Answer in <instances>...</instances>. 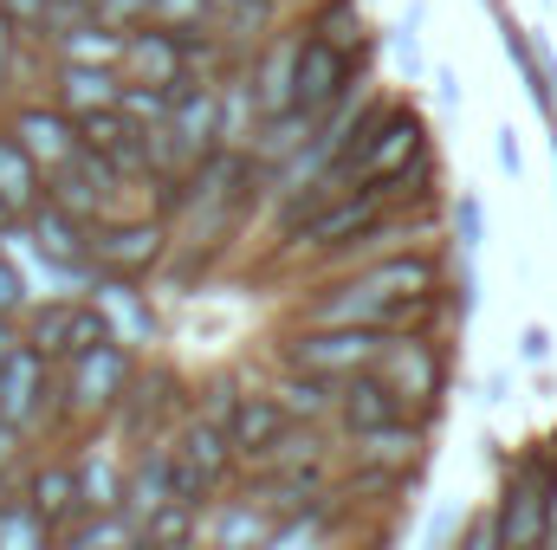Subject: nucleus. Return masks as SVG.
Returning <instances> with one entry per match:
<instances>
[{"label": "nucleus", "instance_id": "9", "mask_svg": "<svg viewBox=\"0 0 557 550\" xmlns=\"http://www.w3.org/2000/svg\"><path fill=\"white\" fill-rule=\"evenodd\" d=\"M52 396H59V370L39 357V350H13L7 357V370H0V421L13 427V434H26V440H39V427H46V414H52Z\"/></svg>", "mask_w": 557, "mask_h": 550}, {"label": "nucleus", "instance_id": "5", "mask_svg": "<svg viewBox=\"0 0 557 550\" xmlns=\"http://www.w3.org/2000/svg\"><path fill=\"white\" fill-rule=\"evenodd\" d=\"M13 324H20V343L39 350L52 370L72 363V357H85V350H98V343H117L111 337V317L85 291H33V304Z\"/></svg>", "mask_w": 557, "mask_h": 550}, {"label": "nucleus", "instance_id": "30", "mask_svg": "<svg viewBox=\"0 0 557 550\" xmlns=\"http://www.w3.org/2000/svg\"><path fill=\"white\" fill-rule=\"evenodd\" d=\"M421 26H428V7L409 0V7H403V20H396V33H389V52H396V65H403V78H409V85L428 72V59H421Z\"/></svg>", "mask_w": 557, "mask_h": 550}, {"label": "nucleus", "instance_id": "15", "mask_svg": "<svg viewBox=\"0 0 557 550\" xmlns=\"http://www.w3.org/2000/svg\"><path fill=\"white\" fill-rule=\"evenodd\" d=\"M85 298L111 317V337L117 343H131L137 357H149L156 343H162V311L149 304V291H143L137 278H111V273H98L91 285H85Z\"/></svg>", "mask_w": 557, "mask_h": 550}, {"label": "nucleus", "instance_id": "25", "mask_svg": "<svg viewBox=\"0 0 557 550\" xmlns=\"http://www.w3.org/2000/svg\"><path fill=\"white\" fill-rule=\"evenodd\" d=\"M124 39H131V33H111V26H98V20L85 13V20H72V26L46 33V52H52L59 65H111V72H117Z\"/></svg>", "mask_w": 557, "mask_h": 550}, {"label": "nucleus", "instance_id": "8", "mask_svg": "<svg viewBox=\"0 0 557 550\" xmlns=\"http://www.w3.org/2000/svg\"><path fill=\"white\" fill-rule=\"evenodd\" d=\"M20 505L59 538L72 518H85V499H78V473H72V453L65 447H33L26 473H20Z\"/></svg>", "mask_w": 557, "mask_h": 550}, {"label": "nucleus", "instance_id": "35", "mask_svg": "<svg viewBox=\"0 0 557 550\" xmlns=\"http://www.w3.org/2000/svg\"><path fill=\"white\" fill-rule=\"evenodd\" d=\"M33 304V278H26V266L0 247V317H20Z\"/></svg>", "mask_w": 557, "mask_h": 550}, {"label": "nucleus", "instance_id": "34", "mask_svg": "<svg viewBox=\"0 0 557 550\" xmlns=\"http://www.w3.org/2000/svg\"><path fill=\"white\" fill-rule=\"evenodd\" d=\"M85 13H91L98 26H111V33H137V26H149V0H85Z\"/></svg>", "mask_w": 557, "mask_h": 550}, {"label": "nucleus", "instance_id": "18", "mask_svg": "<svg viewBox=\"0 0 557 550\" xmlns=\"http://www.w3.org/2000/svg\"><path fill=\"white\" fill-rule=\"evenodd\" d=\"M214 149H234V155H247V142L260 130V98H253V72H247V59H234L221 78H214Z\"/></svg>", "mask_w": 557, "mask_h": 550}, {"label": "nucleus", "instance_id": "7", "mask_svg": "<svg viewBox=\"0 0 557 550\" xmlns=\"http://www.w3.org/2000/svg\"><path fill=\"white\" fill-rule=\"evenodd\" d=\"M175 260V227L149 208H131V214H111L91 227V266L111 278H156Z\"/></svg>", "mask_w": 557, "mask_h": 550}, {"label": "nucleus", "instance_id": "3", "mask_svg": "<svg viewBox=\"0 0 557 550\" xmlns=\"http://www.w3.org/2000/svg\"><path fill=\"white\" fill-rule=\"evenodd\" d=\"M421 149H434L428 117H421L409 98H389V104L363 124V137L344 149V162L331 168V182H337V188H383V182H396V175L416 162Z\"/></svg>", "mask_w": 557, "mask_h": 550}, {"label": "nucleus", "instance_id": "38", "mask_svg": "<svg viewBox=\"0 0 557 550\" xmlns=\"http://www.w3.org/2000/svg\"><path fill=\"white\" fill-rule=\"evenodd\" d=\"M493 162H499V175H506V182H519V175H525V142H519L512 124H499V130H493Z\"/></svg>", "mask_w": 557, "mask_h": 550}, {"label": "nucleus", "instance_id": "17", "mask_svg": "<svg viewBox=\"0 0 557 550\" xmlns=\"http://www.w3.org/2000/svg\"><path fill=\"white\" fill-rule=\"evenodd\" d=\"M39 98H52L65 117H91V111H111L124 98V72H111V65H59L52 59Z\"/></svg>", "mask_w": 557, "mask_h": 550}, {"label": "nucleus", "instance_id": "26", "mask_svg": "<svg viewBox=\"0 0 557 550\" xmlns=\"http://www.w3.org/2000/svg\"><path fill=\"white\" fill-rule=\"evenodd\" d=\"M0 201L20 214V227H26V214L46 201V175H39V162L20 149V137L0 124Z\"/></svg>", "mask_w": 557, "mask_h": 550}, {"label": "nucleus", "instance_id": "31", "mask_svg": "<svg viewBox=\"0 0 557 550\" xmlns=\"http://www.w3.org/2000/svg\"><path fill=\"white\" fill-rule=\"evenodd\" d=\"M0 550H52V532L26 505H7L0 512Z\"/></svg>", "mask_w": 557, "mask_h": 550}, {"label": "nucleus", "instance_id": "19", "mask_svg": "<svg viewBox=\"0 0 557 550\" xmlns=\"http://www.w3.org/2000/svg\"><path fill=\"white\" fill-rule=\"evenodd\" d=\"M117 72H124V85L175 91V78L188 72V59H182V39H175L169 26H137V33L124 39V59H117Z\"/></svg>", "mask_w": 557, "mask_h": 550}, {"label": "nucleus", "instance_id": "11", "mask_svg": "<svg viewBox=\"0 0 557 550\" xmlns=\"http://www.w3.org/2000/svg\"><path fill=\"white\" fill-rule=\"evenodd\" d=\"M0 124L20 137V149L39 162V175H59L72 155H78V124L52 104V98H13L0 111Z\"/></svg>", "mask_w": 557, "mask_h": 550}, {"label": "nucleus", "instance_id": "23", "mask_svg": "<svg viewBox=\"0 0 557 550\" xmlns=\"http://www.w3.org/2000/svg\"><path fill=\"white\" fill-rule=\"evenodd\" d=\"M305 33L331 39V46H337V52H350L357 65H370V59H376V33H370L363 0H318V7H311V20H305Z\"/></svg>", "mask_w": 557, "mask_h": 550}, {"label": "nucleus", "instance_id": "1", "mask_svg": "<svg viewBox=\"0 0 557 550\" xmlns=\"http://www.w3.org/2000/svg\"><path fill=\"white\" fill-rule=\"evenodd\" d=\"M389 214V201H383V188H324L285 234H278V260H318V266H331V273H344L350 260H357V247H363V234L376 227Z\"/></svg>", "mask_w": 557, "mask_h": 550}, {"label": "nucleus", "instance_id": "44", "mask_svg": "<svg viewBox=\"0 0 557 550\" xmlns=\"http://www.w3.org/2000/svg\"><path fill=\"white\" fill-rule=\"evenodd\" d=\"M552 182H557V142H552Z\"/></svg>", "mask_w": 557, "mask_h": 550}, {"label": "nucleus", "instance_id": "16", "mask_svg": "<svg viewBox=\"0 0 557 550\" xmlns=\"http://www.w3.org/2000/svg\"><path fill=\"white\" fill-rule=\"evenodd\" d=\"M344 447H350V466H357L363 479L389 486V479H403L409 466H421L428 427H421V421H389V427H376V434H357V440H344Z\"/></svg>", "mask_w": 557, "mask_h": 550}, {"label": "nucleus", "instance_id": "27", "mask_svg": "<svg viewBox=\"0 0 557 550\" xmlns=\"http://www.w3.org/2000/svg\"><path fill=\"white\" fill-rule=\"evenodd\" d=\"M311 130H318V117H305V111H273V117H260V130H253V142H247V162L267 175V168H278L285 155H298V149L311 142Z\"/></svg>", "mask_w": 557, "mask_h": 550}, {"label": "nucleus", "instance_id": "10", "mask_svg": "<svg viewBox=\"0 0 557 550\" xmlns=\"http://www.w3.org/2000/svg\"><path fill=\"white\" fill-rule=\"evenodd\" d=\"M499 545L506 550H545V492H539V453L499 473V492L486 499Z\"/></svg>", "mask_w": 557, "mask_h": 550}, {"label": "nucleus", "instance_id": "40", "mask_svg": "<svg viewBox=\"0 0 557 550\" xmlns=\"http://www.w3.org/2000/svg\"><path fill=\"white\" fill-rule=\"evenodd\" d=\"M428 85H434V98H441L447 111H460V104H467V91H460V72H454V65H434V72H428Z\"/></svg>", "mask_w": 557, "mask_h": 550}, {"label": "nucleus", "instance_id": "20", "mask_svg": "<svg viewBox=\"0 0 557 550\" xmlns=\"http://www.w3.org/2000/svg\"><path fill=\"white\" fill-rule=\"evenodd\" d=\"M298 46H305V26H278L273 39L247 59V72H253V98H260V111L273 117V111H292V72H298Z\"/></svg>", "mask_w": 557, "mask_h": 550}, {"label": "nucleus", "instance_id": "33", "mask_svg": "<svg viewBox=\"0 0 557 550\" xmlns=\"http://www.w3.org/2000/svg\"><path fill=\"white\" fill-rule=\"evenodd\" d=\"M117 111H124V117H131L137 130H156V124H169V91H149V85H124Z\"/></svg>", "mask_w": 557, "mask_h": 550}, {"label": "nucleus", "instance_id": "4", "mask_svg": "<svg viewBox=\"0 0 557 550\" xmlns=\"http://www.w3.org/2000/svg\"><path fill=\"white\" fill-rule=\"evenodd\" d=\"M195 409V376H182L169 357H137V376H131V389H124V402L111 414V434H117V447L124 453H137V447H156V440H169L175 434V421Z\"/></svg>", "mask_w": 557, "mask_h": 550}, {"label": "nucleus", "instance_id": "43", "mask_svg": "<svg viewBox=\"0 0 557 550\" xmlns=\"http://www.w3.org/2000/svg\"><path fill=\"white\" fill-rule=\"evenodd\" d=\"M480 7H486V13H506V0H480Z\"/></svg>", "mask_w": 557, "mask_h": 550}, {"label": "nucleus", "instance_id": "29", "mask_svg": "<svg viewBox=\"0 0 557 550\" xmlns=\"http://www.w3.org/2000/svg\"><path fill=\"white\" fill-rule=\"evenodd\" d=\"M441 214H447V247H454L460 260H480V253H486V201L460 182V195H447Z\"/></svg>", "mask_w": 557, "mask_h": 550}, {"label": "nucleus", "instance_id": "22", "mask_svg": "<svg viewBox=\"0 0 557 550\" xmlns=\"http://www.w3.org/2000/svg\"><path fill=\"white\" fill-rule=\"evenodd\" d=\"M285 427H292V414L273 402V389L247 376V389H240V402H234V421H227V434H234V453H240V460H253V453H260L267 440H278Z\"/></svg>", "mask_w": 557, "mask_h": 550}, {"label": "nucleus", "instance_id": "37", "mask_svg": "<svg viewBox=\"0 0 557 550\" xmlns=\"http://www.w3.org/2000/svg\"><path fill=\"white\" fill-rule=\"evenodd\" d=\"M447 550H506V545H499V525H493V512H486V505H480V512H467Z\"/></svg>", "mask_w": 557, "mask_h": 550}, {"label": "nucleus", "instance_id": "42", "mask_svg": "<svg viewBox=\"0 0 557 550\" xmlns=\"http://www.w3.org/2000/svg\"><path fill=\"white\" fill-rule=\"evenodd\" d=\"M20 350V324L13 317H0V370H7V357Z\"/></svg>", "mask_w": 557, "mask_h": 550}, {"label": "nucleus", "instance_id": "14", "mask_svg": "<svg viewBox=\"0 0 557 550\" xmlns=\"http://www.w3.org/2000/svg\"><path fill=\"white\" fill-rule=\"evenodd\" d=\"M278 532V512L267 499H253L247 486L221 492L208 512H201V538L195 550H267V538Z\"/></svg>", "mask_w": 557, "mask_h": 550}, {"label": "nucleus", "instance_id": "24", "mask_svg": "<svg viewBox=\"0 0 557 550\" xmlns=\"http://www.w3.org/2000/svg\"><path fill=\"white\" fill-rule=\"evenodd\" d=\"M267 389H273V402L292 421H305V427H331V414H337V383H324V376H305V370H292V363H278L273 376H267Z\"/></svg>", "mask_w": 557, "mask_h": 550}, {"label": "nucleus", "instance_id": "36", "mask_svg": "<svg viewBox=\"0 0 557 550\" xmlns=\"http://www.w3.org/2000/svg\"><path fill=\"white\" fill-rule=\"evenodd\" d=\"M539 492H545V550H557V434L539 447Z\"/></svg>", "mask_w": 557, "mask_h": 550}, {"label": "nucleus", "instance_id": "32", "mask_svg": "<svg viewBox=\"0 0 557 550\" xmlns=\"http://www.w3.org/2000/svg\"><path fill=\"white\" fill-rule=\"evenodd\" d=\"M149 26H169V33L214 26V7L208 0H149Z\"/></svg>", "mask_w": 557, "mask_h": 550}, {"label": "nucleus", "instance_id": "39", "mask_svg": "<svg viewBox=\"0 0 557 550\" xmlns=\"http://www.w3.org/2000/svg\"><path fill=\"white\" fill-rule=\"evenodd\" d=\"M519 363H532V370L552 363V330H545V324H525V330H519Z\"/></svg>", "mask_w": 557, "mask_h": 550}, {"label": "nucleus", "instance_id": "41", "mask_svg": "<svg viewBox=\"0 0 557 550\" xmlns=\"http://www.w3.org/2000/svg\"><path fill=\"white\" fill-rule=\"evenodd\" d=\"M506 389H512V376H506V370H493V376H486V396H480V402H486V409H499V402H506Z\"/></svg>", "mask_w": 557, "mask_h": 550}, {"label": "nucleus", "instance_id": "2", "mask_svg": "<svg viewBox=\"0 0 557 550\" xmlns=\"http://www.w3.org/2000/svg\"><path fill=\"white\" fill-rule=\"evenodd\" d=\"M376 383L396 396V409L434 427L447 409V389H454V357L434 330H389L383 357H376Z\"/></svg>", "mask_w": 557, "mask_h": 550}, {"label": "nucleus", "instance_id": "12", "mask_svg": "<svg viewBox=\"0 0 557 550\" xmlns=\"http://www.w3.org/2000/svg\"><path fill=\"white\" fill-rule=\"evenodd\" d=\"M357 72H370V65H357V59H350V52H337L331 39L305 33V46H298V72H292V111L324 117V111L350 91V78H357Z\"/></svg>", "mask_w": 557, "mask_h": 550}, {"label": "nucleus", "instance_id": "6", "mask_svg": "<svg viewBox=\"0 0 557 550\" xmlns=\"http://www.w3.org/2000/svg\"><path fill=\"white\" fill-rule=\"evenodd\" d=\"M383 343H389V330H370V324H292L278 337V363L324 376V383H350V376L376 370Z\"/></svg>", "mask_w": 557, "mask_h": 550}, {"label": "nucleus", "instance_id": "13", "mask_svg": "<svg viewBox=\"0 0 557 550\" xmlns=\"http://www.w3.org/2000/svg\"><path fill=\"white\" fill-rule=\"evenodd\" d=\"M65 453H72V473H78V499H85V512H124V473H131V453L117 447V434H111V427H91V434H78Z\"/></svg>", "mask_w": 557, "mask_h": 550}, {"label": "nucleus", "instance_id": "21", "mask_svg": "<svg viewBox=\"0 0 557 550\" xmlns=\"http://www.w3.org/2000/svg\"><path fill=\"white\" fill-rule=\"evenodd\" d=\"M389 421H409V414L396 409V396L376 383V370H363V376H350V383H337V414H331V427H337V440H357V434H376V427H389Z\"/></svg>", "mask_w": 557, "mask_h": 550}, {"label": "nucleus", "instance_id": "28", "mask_svg": "<svg viewBox=\"0 0 557 550\" xmlns=\"http://www.w3.org/2000/svg\"><path fill=\"white\" fill-rule=\"evenodd\" d=\"M131 545H137V525L124 512H85L52 538V550H131Z\"/></svg>", "mask_w": 557, "mask_h": 550}]
</instances>
